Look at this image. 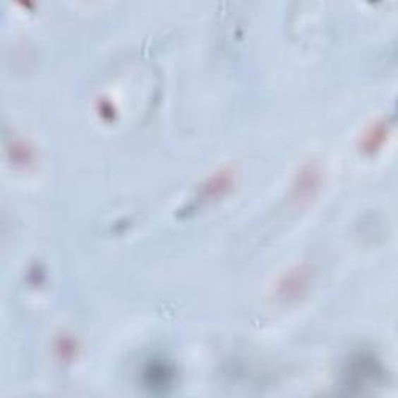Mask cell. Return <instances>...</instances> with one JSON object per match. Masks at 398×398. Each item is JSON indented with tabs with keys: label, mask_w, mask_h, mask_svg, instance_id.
Segmentation results:
<instances>
[{
	"label": "cell",
	"mask_w": 398,
	"mask_h": 398,
	"mask_svg": "<svg viewBox=\"0 0 398 398\" xmlns=\"http://www.w3.org/2000/svg\"><path fill=\"white\" fill-rule=\"evenodd\" d=\"M6 152H8L11 162L18 167L27 168L35 160L33 148L25 140L16 139V137L6 142Z\"/></svg>",
	"instance_id": "cell-4"
},
{
	"label": "cell",
	"mask_w": 398,
	"mask_h": 398,
	"mask_svg": "<svg viewBox=\"0 0 398 398\" xmlns=\"http://www.w3.org/2000/svg\"><path fill=\"white\" fill-rule=\"evenodd\" d=\"M235 182V174L231 168H221V170L210 174L207 179H205L201 187L198 190V195L195 196L191 204H188V210L199 204V207L204 204H209L212 201H217V199L226 196L229 191L232 190Z\"/></svg>",
	"instance_id": "cell-2"
},
{
	"label": "cell",
	"mask_w": 398,
	"mask_h": 398,
	"mask_svg": "<svg viewBox=\"0 0 398 398\" xmlns=\"http://www.w3.org/2000/svg\"><path fill=\"white\" fill-rule=\"evenodd\" d=\"M155 369H156V373H164V372H167V369H165V367H164V366H156V367H155ZM168 381H170V378H164V377H162V378H160V377H157L156 387H162V386H165Z\"/></svg>",
	"instance_id": "cell-7"
},
{
	"label": "cell",
	"mask_w": 398,
	"mask_h": 398,
	"mask_svg": "<svg viewBox=\"0 0 398 398\" xmlns=\"http://www.w3.org/2000/svg\"><path fill=\"white\" fill-rule=\"evenodd\" d=\"M76 350H78V346H76V341L71 336H61L55 344V351L61 361H71L76 356Z\"/></svg>",
	"instance_id": "cell-6"
},
{
	"label": "cell",
	"mask_w": 398,
	"mask_h": 398,
	"mask_svg": "<svg viewBox=\"0 0 398 398\" xmlns=\"http://www.w3.org/2000/svg\"><path fill=\"white\" fill-rule=\"evenodd\" d=\"M387 129L389 128H387L386 120L377 121V123L372 125L369 129H367L366 134L363 135V142H361L363 151L369 152V155H372V152H375V151H378L382 147V143H385V140H386L387 133H389Z\"/></svg>",
	"instance_id": "cell-5"
},
{
	"label": "cell",
	"mask_w": 398,
	"mask_h": 398,
	"mask_svg": "<svg viewBox=\"0 0 398 398\" xmlns=\"http://www.w3.org/2000/svg\"><path fill=\"white\" fill-rule=\"evenodd\" d=\"M320 186H322V171H320V167L315 162H308L296 174L293 183V196L298 204L310 203L318 195Z\"/></svg>",
	"instance_id": "cell-3"
},
{
	"label": "cell",
	"mask_w": 398,
	"mask_h": 398,
	"mask_svg": "<svg viewBox=\"0 0 398 398\" xmlns=\"http://www.w3.org/2000/svg\"><path fill=\"white\" fill-rule=\"evenodd\" d=\"M311 285V271L307 265L296 266L280 279L277 298L283 303H296L307 296Z\"/></svg>",
	"instance_id": "cell-1"
}]
</instances>
